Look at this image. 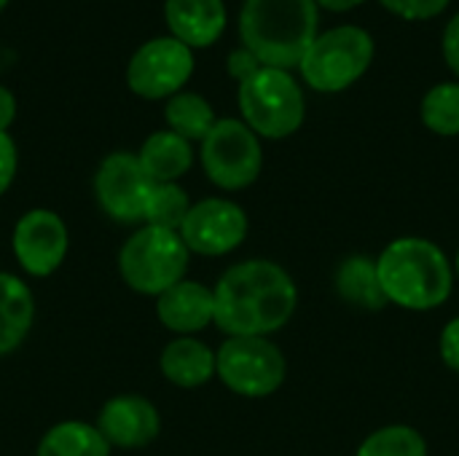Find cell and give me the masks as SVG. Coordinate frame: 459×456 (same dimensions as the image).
Returning <instances> with one entry per match:
<instances>
[{
	"instance_id": "obj_9",
	"label": "cell",
	"mask_w": 459,
	"mask_h": 456,
	"mask_svg": "<svg viewBox=\"0 0 459 456\" xmlns=\"http://www.w3.org/2000/svg\"><path fill=\"white\" fill-rule=\"evenodd\" d=\"M153 180L145 175L137 153L116 151L102 159L94 175V196L100 210L116 223H143Z\"/></svg>"
},
{
	"instance_id": "obj_31",
	"label": "cell",
	"mask_w": 459,
	"mask_h": 456,
	"mask_svg": "<svg viewBox=\"0 0 459 456\" xmlns=\"http://www.w3.org/2000/svg\"><path fill=\"white\" fill-rule=\"evenodd\" d=\"M315 3H320L323 8H331V11H350V8L360 5L363 0H315Z\"/></svg>"
},
{
	"instance_id": "obj_14",
	"label": "cell",
	"mask_w": 459,
	"mask_h": 456,
	"mask_svg": "<svg viewBox=\"0 0 459 456\" xmlns=\"http://www.w3.org/2000/svg\"><path fill=\"white\" fill-rule=\"evenodd\" d=\"M156 317L167 331L194 336L215 323V296L207 285L183 280L156 298Z\"/></svg>"
},
{
	"instance_id": "obj_15",
	"label": "cell",
	"mask_w": 459,
	"mask_h": 456,
	"mask_svg": "<svg viewBox=\"0 0 459 456\" xmlns=\"http://www.w3.org/2000/svg\"><path fill=\"white\" fill-rule=\"evenodd\" d=\"M164 16L172 38L188 48L212 46L226 27L223 0H167Z\"/></svg>"
},
{
	"instance_id": "obj_30",
	"label": "cell",
	"mask_w": 459,
	"mask_h": 456,
	"mask_svg": "<svg viewBox=\"0 0 459 456\" xmlns=\"http://www.w3.org/2000/svg\"><path fill=\"white\" fill-rule=\"evenodd\" d=\"M13 118H16V99L5 86H0V132H8Z\"/></svg>"
},
{
	"instance_id": "obj_23",
	"label": "cell",
	"mask_w": 459,
	"mask_h": 456,
	"mask_svg": "<svg viewBox=\"0 0 459 456\" xmlns=\"http://www.w3.org/2000/svg\"><path fill=\"white\" fill-rule=\"evenodd\" d=\"M355 456H428V443L409 425H387L371 433Z\"/></svg>"
},
{
	"instance_id": "obj_16",
	"label": "cell",
	"mask_w": 459,
	"mask_h": 456,
	"mask_svg": "<svg viewBox=\"0 0 459 456\" xmlns=\"http://www.w3.org/2000/svg\"><path fill=\"white\" fill-rule=\"evenodd\" d=\"M159 368L169 384L196 390L215 376V352L194 336H178L161 349Z\"/></svg>"
},
{
	"instance_id": "obj_27",
	"label": "cell",
	"mask_w": 459,
	"mask_h": 456,
	"mask_svg": "<svg viewBox=\"0 0 459 456\" xmlns=\"http://www.w3.org/2000/svg\"><path fill=\"white\" fill-rule=\"evenodd\" d=\"M261 67H264V65H261V62L255 59V54L247 51L245 46L229 54V73H231V78H237L239 83L247 81L250 75H255Z\"/></svg>"
},
{
	"instance_id": "obj_28",
	"label": "cell",
	"mask_w": 459,
	"mask_h": 456,
	"mask_svg": "<svg viewBox=\"0 0 459 456\" xmlns=\"http://www.w3.org/2000/svg\"><path fill=\"white\" fill-rule=\"evenodd\" d=\"M438 349H441L444 363H446L455 374H459V317L446 323V328H444V333H441Z\"/></svg>"
},
{
	"instance_id": "obj_12",
	"label": "cell",
	"mask_w": 459,
	"mask_h": 456,
	"mask_svg": "<svg viewBox=\"0 0 459 456\" xmlns=\"http://www.w3.org/2000/svg\"><path fill=\"white\" fill-rule=\"evenodd\" d=\"M180 239L186 242L188 253L218 258L237 250L247 237V215L239 204L229 199H202L191 204L183 226Z\"/></svg>"
},
{
	"instance_id": "obj_13",
	"label": "cell",
	"mask_w": 459,
	"mask_h": 456,
	"mask_svg": "<svg viewBox=\"0 0 459 456\" xmlns=\"http://www.w3.org/2000/svg\"><path fill=\"white\" fill-rule=\"evenodd\" d=\"M94 427L116 449H143L159 438L161 417L148 398L116 395L100 409Z\"/></svg>"
},
{
	"instance_id": "obj_3",
	"label": "cell",
	"mask_w": 459,
	"mask_h": 456,
	"mask_svg": "<svg viewBox=\"0 0 459 456\" xmlns=\"http://www.w3.org/2000/svg\"><path fill=\"white\" fill-rule=\"evenodd\" d=\"M239 35L264 67H299L317 38L315 0H245Z\"/></svg>"
},
{
	"instance_id": "obj_5",
	"label": "cell",
	"mask_w": 459,
	"mask_h": 456,
	"mask_svg": "<svg viewBox=\"0 0 459 456\" xmlns=\"http://www.w3.org/2000/svg\"><path fill=\"white\" fill-rule=\"evenodd\" d=\"M239 110L245 124L269 140H282L304 124V91L288 70L261 67L239 83Z\"/></svg>"
},
{
	"instance_id": "obj_11",
	"label": "cell",
	"mask_w": 459,
	"mask_h": 456,
	"mask_svg": "<svg viewBox=\"0 0 459 456\" xmlns=\"http://www.w3.org/2000/svg\"><path fill=\"white\" fill-rule=\"evenodd\" d=\"M67 247H70V234L62 215L43 207L24 212L11 234V250L16 263L22 266L24 274L35 280L51 277L65 263Z\"/></svg>"
},
{
	"instance_id": "obj_24",
	"label": "cell",
	"mask_w": 459,
	"mask_h": 456,
	"mask_svg": "<svg viewBox=\"0 0 459 456\" xmlns=\"http://www.w3.org/2000/svg\"><path fill=\"white\" fill-rule=\"evenodd\" d=\"M422 121L436 134H459V83H438L425 94Z\"/></svg>"
},
{
	"instance_id": "obj_4",
	"label": "cell",
	"mask_w": 459,
	"mask_h": 456,
	"mask_svg": "<svg viewBox=\"0 0 459 456\" xmlns=\"http://www.w3.org/2000/svg\"><path fill=\"white\" fill-rule=\"evenodd\" d=\"M188 247L178 231L140 226L118 250V274L140 296H161L186 280Z\"/></svg>"
},
{
	"instance_id": "obj_6",
	"label": "cell",
	"mask_w": 459,
	"mask_h": 456,
	"mask_svg": "<svg viewBox=\"0 0 459 456\" xmlns=\"http://www.w3.org/2000/svg\"><path fill=\"white\" fill-rule=\"evenodd\" d=\"M374 59V40L360 27H336L315 38L299 70L315 91H344L352 86Z\"/></svg>"
},
{
	"instance_id": "obj_21",
	"label": "cell",
	"mask_w": 459,
	"mask_h": 456,
	"mask_svg": "<svg viewBox=\"0 0 459 456\" xmlns=\"http://www.w3.org/2000/svg\"><path fill=\"white\" fill-rule=\"evenodd\" d=\"M164 118L169 124V132L180 134L183 140L194 142V140H204L212 126L218 124L212 105L191 91H180L175 97H169L167 108H164Z\"/></svg>"
},
{
	"instance_id": "obj_20",
	"label": "cell",
	"mask_w": 459,
	"mask_h": 456,
	"mask_svg": "<svg viewBox=\"0 0 459 456\" xmlns=\"http://www.w3.org/2000/svg\"><path fill=\"white\" fill-rule=\"evenodd\" d=\"M35 456H110V443L94 425L59 422L38 443Z\"/></svg>"
},
{
	"instance_id": "obj_33",
	"label": "cell",
	"mask_w": 459,
	"mask_h": 456,
	"mask_svg": "<svg viewBox=\"0 0 459 456\" xmlns=\"http://www.w3.org/2000/svg\"><path fill=\"white\" fill-rule=\"evenodd\" d=\"M457 277H459V253H457Z\"/></svg>"
},
{
	"instance_id": "obj_1",
	"label": "cell",
	"mask_w": 459,
	"mask_h": 456,
	"mask_svg": "<svg viewBox=\"0 0 459 456\" xmlns=\"http://www.w3.org/2000/svg\"><path fill=\"white\" fill-rule=\"evenodd\" d=\"M215 296V325L231 336L269 339L296 312L299 290L290 274L274 261H245L223 271Z\"/></svg>"
},
{
	"instance_id": "obj_7",
	"label": "cell",
	"mask_w": 459,
	"mask_h": 456,
	"mask_svg": "<svg viewBox=\"0 0 459 456\" xmlns=\"http://www.w3.org/2000/svg\"><path fill=\"white\" fill-rule=\"evenodd\" d=\"M288 374L285 355L261 336H231L215 352V376L242 398L274 395Z\"/></svg>"
},
{
	"instance_id": "obj_26",
	"label": "cell",
	"mask_w": 459,
	"mask_h": 456,
	"mask_svg": "<svg viewBox=\"0 0 459 456\" xmlns=\"http://www.w3.org/2000/svg\"><path fill=\"white\" fill-rule=\"evenodd\" d=\"M16 167H19L16 145L8 132H0V196L11 188L16 177Z\"/></svg>"
},
{
	"instance_id": "obj_22",
	"label": "cell",
	"mask_w": 459,
	"mask_h": 456,
	"mask_svg": "<svg viewBox=\"0 0 459 456\" xmlns=\"http://www.w3.org/2000/svg\"><path fill=\"white\" fill-rule=\"evenodd\" d=\"M188 210H191V199L178 183H156L151 196H148L143 226H159V228L180 231Z\"/></svg>"
},
{
	"instance_id": "obj_10",
	"label": "cell",
	"mask_w": 459,
	"mask_h": 456,
	"mask_svg": "<svg viewBox=\"0 0 459 456\" xmlns=\"http://www.w3.org/2000/svg\"><path fill=\"white\" fill-rule=\"evenodd\" d=\"M194 73V54L175 38L148 40L134 51L126 67V83L137 97L164 99L180 94Z\"/></svg>"
},
{
	"instance_id": "obj_25",
	"label": "cell",
	"mask_w": 459,
	"mask_h": 456,
	"mask_svg": "<svg viewBox=\"0 0 459 456\" xmlns=\"http://www.w3.org/2000/svg\"><path fill=\"white\" fill-rule=\"evenodd\" d=\"M382 3L385 8H390L403 19H433L449 5V0H382Z\"/></svg>"
},
{
	"instance_id": "obj_29",
	"label": "cell",
	"mask_w": 459,
	"mask_h": 456,
	"mask_svg": "<svg viewBox=\"0 0 459 456\" xmlns=\"http://www.w3.org/2000/svg\"><path fill=\"white\" fill-rule=\"evenodd\" d=\"M444 56H446L449 67L459 75V13L444 30Z\"/></svg>"
},
{
	"instance_id": "obj_32",
	"label": "cell",
	"mask_w": 459,
	"mask_h": 456,
	"mask_svg": "<svg viewBox=\"0 0 459 456\" xmlns=\"http://www.w3.org/2000/svg\"><path fill=\"white\" fill-rule=\"evenodd\" d=\"M5 3H8V0H0V11H3V8H5Z\"/></svg>"
},
{
	"instance_id": "obj_18",
	"label": "cell",
	"mask_w": 459,
	"mask_h": 456,
	"mask_svg": "<svg viewBox=\"0 0 459 456\" xmlns=\"http://www.w3.org/2000/svg\"><path fill=\"white\" fill-rule=\"evenodd\" d=\"M137 159L145 169V175L153 183H178L194 164L191 142L180 134L164 129L153 132L137 151Z\"/></svg>"
},
{
	"instance_id": "obj_17",
	"label": "cell",
	"mask_w": 459,
	"mask_h": 456,
	"mask_svg": "<svg viewBox=\"0 0 459 456\" xmlns=\"http://www.w3.org/2000/svg\"><path fill=\"white\" fill-rule=\"evenodd\" d=\"M35 323V296L30 285L8 271H0V357L16 352Z\"/></svg>"
},
{
	"instance_id": "obj_2",
	"label": "cell",
	"mask_w": 459,
	"mask_h": 456,
	"mask_svg": "<svg viewBox=\"0 0 459 456\" xmlns=\"http://www.w3.org/2000/svg\"><path fill=\"white\" fill-rule=\"evenodd\" d=\"M382 290L390 304L409 312H430L449 301L455 271L446 253L422 237H401L377 258Z\"/></svg>"
},
{
	"instance_id": "obj_19",
	"label": "cell",
	"mask_w": 459,
	"mask_h": 456,
	"mask_svg": "<svg viewBox=\"0 0 459 456\" xmlns=\"http://www.w3.org/2000/svg\"><path fill=\"white\" fill-rule=\"evenodd\" d=\"M336 290L350 306H358L366 312H379L390 304L382 290V282H379L377 261L368 255H350L339 266Z\"/></svg>"
},
{
	"instance_id": "obj_8",
	"label": "cell",
	"mask_w": 459,
	"mask_h": 456,
	"mask_svg": "<svg viewBox=\"0 0 459 456\" xmlns=\"http://www.w3.org/2000/svg\"><path fill=\"white\" fill-rule=\"evenodd\" d=\"M202 167L210 183L223 191H242L253 185L264 167L258 134L237 118H221L202 140Z\"/></svg>"
}]
</instances>
